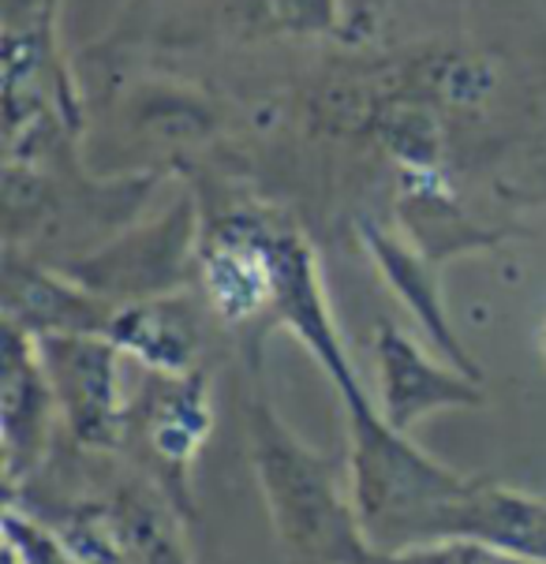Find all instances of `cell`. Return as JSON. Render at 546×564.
Returning <instances> with one entry per match:
<instances>
[{"instance_id":"6da1fadb","label":"cell","mask_w":546,"mask_h":564,"mask_svg":"<svg viewBox=\"0 0 546 564\" xmlns=\"http://www.w3.org/2000/svg\"><path fill=\"white\" fill-rule=\"evenodd\" d=\"M247 419L258 479L281 539L314 564H371L375 546L363 531L356 505L344 501L338 490V464L296 442L258 393Z\"/></svg>"},{"instance_id":"9c48e42d","label":"cell","mask_w":546,"mask_h":564,"mask_svg":"<svg viewBox=\"0 0 546 564\" xmlns=\"http://www.w3.org/2000/svg\"><path fill=\"white\" fill-rule=\"evenodd\" d=\"M363 236H367V247H371V254L378 258L386 281L393 284V289H397L400 300L408 303L411 314L424 322V329L430 333V340L438 344V351L453 359L461 375L479 381V367H475L472 359H468V351L461 348V340L453 337V329H449V322H446L442 300H438L435 270H430L427 262H419V258L411 254V251H405L400 243H393L389 236H382L378 228H363Z\"/></svg>"},{"instance_id":"ba28073f","label":"cell","mask_w":546,"mask_h":564,"mask_svg":"<svg viewBox=\"0 0 546 564\" xmlns=\"http://www.w3.org/2000/svg\"><path fill=\"white\" fill-rule=\"evenodd\" d=\"M105 340L154 367L158 375L184 378L199 348V325L180 300H128L113 307Z\"/></svg>"},{"instance_id":"4fadbf2b","label":"cell","mask_w":546,"mask_h":564,"mask_svg":"<svg viewBox=\"0 0 546 564\" xmlns=\"http://www.w3.org/2000/svg\"><path fill=\"white\" fill-rule=\"evenodd\" d=\"M539 351H543V359H546V322H543V329H539Z\"/></svg>"},{"instance_id":"8992f818","label":"cell","mask_w":546,"mask_h":564,"mask_svg":"<svg viewBox=\"0 0 546 564\" xmlns=\"http://www.w3.org/2000/svg\"><path fill=\"white\" fill-rule=\"evenodd\" d=\"M56 393L38 359L34 337L8 322L4 333V448H8V479L15 482L19 467H34L50 434Z\"/></svg>"},{"instance_id":"7c38bea8","label":"cell","mask_w":546,"mask_h":564,"mask_svg":"<svg viewBox=\"0 0 546 564\" xmlns=\"http://www.w3.org/2000/svg\"><path fill=\"white\" fill-rule=\"evenodd\" d=\"M4 550H12L19 564H83L61 546L53 531H45L34 520H23L15 509L4 512Z\"/></svg>"},{"instance_id":"30bf717a","label":"cell","mask_w":546,"mask_h":564,"mask_svg":"<svg viewBox=\"0 0 546 564\" xmlns=\"http://www.w3.org/2000/svg\"><path fill=\"white\" fill-rule=\"evenodd\" d=\"M210 430V411L203 397V378H180V386L158 400L154 423H150V445L158 460L172 471H184L195 448L203 445Z\"/></svg>"},{"instance_id":"5bb4252c","label":"cell","mask_w":546,"mask_h":564,"mask_svg":"<svg viewBox=\"0 0 546 564\" xmlns=\"http://www.w3.org/2000/svg\"><path fill=\"white\" fill-rule=\"evenodd\" d=\"M4 564H19V557H15L12 550H4Z\"/></svg>"},{"instance_id":"5b68a950","label":"cell","mask_w":546,"mask_h":564,"mask_svg":"<svg viewBox=\"0 0 546 564\" xmlns=\"http://www.w3.org/2000/svg\"><path fill=\"white\" fill-rule=\"evenodd\" d=\"M210 307L225 322H251L274 307V258L263 225H228L214 236L203 258Z\"/></svg>"},{"instance_id":"3957f363","label":"cell","mask_w":546,"mask_h":564,"mask_svg":"<svg viewBox=\"0 0 546 564\" xmlns=\"http://www.w3.org/2000/svg\"><path fill=\"white\" fill-rule=\"evenodd\" d=\"M438 539H475L546 564V501L524 490L472 479L468 490L438 505L411 534L408 546Z\"/></svg>"},{"instance_id":"52a82bcc","label":"cell","mask_w":546,"mask_h":564,"mask_svg":"<svg viewBox=\"0 0 546 564\" xmlns=\"http://www.w3.org/2000/svg\"><path fill=\"white\" fill-rule=\"evenodd\" d=\"M113 307L86 284H64L38 270H8V322L31 337H105Z\"/></svg>"},{"instance_id":"277c9868","label":"cell","mask_w":546,"mask_h":564,"mask_svg":"<svg viewBox=\"0 0 546 564\" xmlns=\"http://www.w3.org/2000/svg\"><path fill=\"white\" fill-rule=\"evenodd\" d=\"M375 359L382 381V419L393 430L419 423L438 408H475L483 404L479 381L468 375H453L449 367H438L435 359L419 351L416 340H408L397 325L382 322L375 333Z\"/></svg>"},{"instance_id":"8fae6325","label":"cell","mask_w":546,"mask_h":564,"mask_svg":"<svg viewBox=\"0 0 546 564\" xmlns=\"http://www.w3.org/2000/svg\"><path fill=\"white\" fill-rule=\"evenodd\" d=\"M371 564H539L528 557H516L510 550H497L491 542L475 539H438L416 542L400 550H375Z\"/></svg>"},{"instance_id":"7a4b0ae2","label":"cell","mask_w":546,"mask_h":564,"mask_svg":"<svg viewBox=\"0 0 546 564\" xmlns=\"http://www.w3.org/2000/svg\"><path fill=\"white\" fill-rule=\"evenodd\" d=\"M42 362L53 381L56 408L83 445H117L120 437V378L117 344L105 337H42Z\"/></svg>"}]
</instances>
